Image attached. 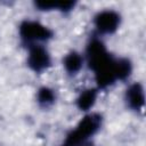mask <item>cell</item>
<instances>
[{
	"label": "cell",
	"mask_w": 146,
	"mask_h": 146,
	"mask_svg": "<svg viewBox=\"0 0 146 146\" xmlns=\"http://www.w3.org/2000/svg\"><path fill=\"white\" fill-rule=\"evenodd\" d=\"M102 119L98 114H89L84 116L76 128L67 136L65 145L66 146H78L81 143H83L86 139L91 137L97 132V130L100 127Z\"/></svg>",
	"instance_id": "obj_1"
},
{
	"label": "cell",
	"mask_w": 146,
	"mask_h": 146,
	"mask_svg": "<svg viewBox=\"0 0 146 146\" xmlns=\"http://www.w3.org/2000/svg\"><path fill=\"white\" fill-rule=\"evenodd\" d=\"M19 34L27 42H38L49 39L51 31L39 22L25 21L19 26Z\"/></svg>",
	"instance_id": "obj_2"
},
{
	"label": "cell",
	"mask_w": 146,
	"mask_h": 146,
	"mask_svg": "<svg viewBox=\"0 0 146 146\" xmlns=\"http://www.w3.org/2000/svg\"><path fill=\"white\" fill-rule=\"evenodd\" d=\"M95 25L100 33H113L120 25V16L113 10H103L95 17Z\"/></svg>",
	"instance_id": "obj_3"
},
{
	"label": "cell",
	"mask_w": 146,
	"mask_h": 146,
	"mask_svg": "<svg viewBox=\"0 0 146 146\" xmlns=\"http://www.w3.org/2000/svg\"><path fill=\"white\" fill-rule=\"evenodd\" d=\"M27 64L35 72L46 71L50 66V56L43 47L33 46L29 51Z\"/></svg>",
	"instance_id": "obj_4"
},
{
	"label": "cell",
	"mask_w": 146,
	"mask_h": 146,
	"mask_svg": "<svg viewBox=\"0 0 146 146\" xmlns=\"http://www.w3.org/2000/svg\"><path fill=\"white\" fill-rule=\"evenodd\" d=\"M127 102L132 110H143L145 103V95L144 89L139 83H135L129 87V89L127 90Z\"/></svg>",
	"instance_id": "obj_5"
},
{
	"label": "cell",
	"mask_w": 146,
	"mask_h": 146,
	"mask_svg": "<svg viewBox=\"0 0 146 146\" xmlns=\"http://www.w3.org/2000/svg\"><path fill=\"white\" fill-rule=\"evenodd\" d=\"M96 98H97L96 90H94V89L83 90L76 99V105L81 111H89L95 105Z\"/></svg>",
	"instance_id": "obj_6"
},
{
	"label": "cell",
	"mask_w": 146,
	"mask_h": 146,
	"mask_svg": "<svg viewBox=\"0 0 146 146\" xmlns=\"http://www.w3.org/2000/svg\"><path fill=\"white\" fill-rule=\"evenodd\" d=\"M63 63H64L65 70L68 73L74 74V73H78L81 70V67L83 65V58L80 54L73 51V52H70L68 55L65 56Z\"/></svg>",
	"instance_id": "obj_7"
},
{
	"label": "cell",
	"mask_w": 146,
	"mask_h": 146,
	"mask_svg": "<svg viewBox=\"0 0 146 146\" xmlns=\"http://www.w3.org/2000/svg\"><path fill=\"white\" fill-rule=\"evenodd\" d=\"M114 71L116 80H123L128 78L131 73V64L128 59H119L114 63Z\"/></svg>",
	"instance_id": "obj_8"
},
{
	"label": "cell",
	"mask_w": 146,
	"mask_h": 146,
	"mask_svg": "<svg viewBox=\"0 0 146 146\" xmlns=\"http://www.w3.org/2000/svg\"><path fill=\"white\" fill-rule=\"evenodd\" d=\"M55 100V94L54 90H51L48 87H43L38 91V102L44 106L52 104Z\"/></svg>",
	"instance_id": "obj_9"
},
{
	"label": "cell",
	"mask_w": 146,
	"mask_h": 146,
	"mask_svg": "<svg viewBox=\"0 0 146 146\" xmlns=\"http://www.w3.org/2000/svg\"><path fill=\"white\" fill-rule=\"evenodd\" d=\"M62 146H66V145H65V144H64V145H62Z\"/></svg>",
	"instance_id": "obj_10"
},
{
	"label": "cell",
	"mask_w": 146,
	"mask_h": 146,
	"mask_svg": "<svg viewBox=\"0 0 146 146\" xmlns=\"http://www.w3.org/2000/svg\"><path fill=\"white\" fill-rule=\"evenodd\" d=\"M82 146H84V145H82Z\"/></svg>",
	"instance_id": "obj_11"
}]
</instances>
